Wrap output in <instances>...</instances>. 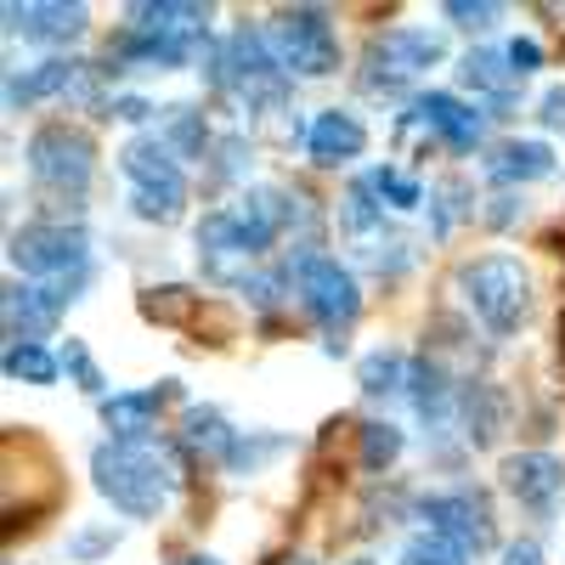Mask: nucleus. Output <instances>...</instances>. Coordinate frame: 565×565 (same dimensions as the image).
I'll list each match as a JSON object with an SVG mask.
<instances>
[{
	"instance_id": "obj_1",
	"label": "nucleus",
	"mask_w": 565,
	"mask_h": 565,
	"mask_svg": "<svg viewBox=\"0 0 565 565\" xmlns=\"http://www.w3.org/2000/svg\"><path fill=\"white\" fill-rule=\"evenodd\" d=\"M306 199L282 193V186H249L238 204H221L199 221V260L221 277V282H238L232 277V260H255L266 255L282 232H289L306 210Z\"/></svg>"
},
{
	"instance_id": "obj_2",
	"label": "nucleus",
	"mask_w": 565,
	"mask_h": 565,
	"mask_svg": "<svg viewBox=\"0 0 565 565\" xmlns=\"http://www.w3.org/2000/svg\"><path fill=\"white\" fill-rule=\"evenodd\" d=\"M90 487H97L119 514L130 521H159L170 509L175 487H181V469L159 441H103L90 452Z\"/></svg>"
},
{
	"instance_id": "obj_3",
	"label": "nucleus",
	"mask_w": 565,
	"mask_h": 565,
	"mask_svg": "<svg viewBox=\"0 0 565 565\" xmlns=\"http://www.w3.org/2000/svg\"><path fill=\"white\" fill-rule=\"evenodd\" d=\"M458 295L492 334H514L532 311V271L514 255H481L458 266Z\"/></svg>"
},
{
	"instance_id": "obj_4",
	"label": "nucleus",
	"mask_w": 565,
	"mask_h": 565,
	"mask_svg": "<svg viewBox=\"0 0 565 565\" xmlns=\"http://www.w3.org/2000/svg\"><path fill=\"white\" fill-rule=\"evenodd\" d=\"M119 170L130 181V210L141 221H175L186 210V170L164 148V136H130L119 148Z\"/></svg>"
},
{
	"instance_id": "obj_5",
	"label": "nucleus",
	"mask_w": 565,
	"mask_h": 565,
	"mask_svg": "<svg viewBox=\"0 0 565 565\" xmlns=\"http://www.w3.org/2000/svg\"><path fill=\"white\" fill-rule=\"evenodd\" d=\"M289 289L300 295V311L328 334V345H345L340 334L356 322V311H362V289H356V277L334 260V255H317V249H306V255H295L289 260Z\"/></svg>"
},
{
	"instance_id": "obj_6",
	"label": "nucleus",
	"mask_w": 565,
	"mask_h": 565,
	"mask_svg": "<svg viewBox=\"0 0 565 565\" xmlns=\"http://www.w3.org/2000/svg\"><path fill=\"white\" fill-rule=\"evenodd\" d=\"M12 266L29 282H68L90 271V238L68 221H29L12 232Z\"/></svg>"
},
{
	"instance_id": "obj_7",
	"label": "nucleus",
	"mask_w": 565,
	"mask_h": 565,
	"mask_svg": "<svg viewBox=\"0 0 565 565\" xmlns=\"http://www.w3.org/2000/svg\"><path fill=\"white\" fill-rule=\"evenodd\" d=\"M266 34H271L277 63L300 79H328L340 68V34H334L322 7H282Z\"/></svg>"
},
{
	"instance_id": "obj_8",
	"label": "nucleus",
	"mask_w": 565,
	"mask_h": 565,
	"mask_svg": "<svg viewBox=\"0 0 565 565\" xmlns=\"http://www.w3.org/2000/svg\"><path fill=\"white\" fill-rule=\"evenodd\" d=\"M447 57L441 34L430 29H385L367 40V57H362V90H402L413 85L424 68H436Z\"/></svg>"
},
{
	"instance_id": "obj_9",
	"label": "nucleus",
	"mask_w": 565,
	"mask_h": 565,
	"mask_svg": "<svg viewBox=\"0 0 565 565\" xmlns=\"http://www.w3.org/2000/svg\"><path fill=\"white\" fill-rule=\"evenodd\" d=\"M29 175L45 193H85L90 175H97V148L74 125H40L29 136Z\"/></svg>"
},
{
	"instance_id": "obj_10",
	"label": "nucleus",
	"mask_w": 565,
	"mask_h": 565,
	"mask_svg": "<svg viewBox=\"0 0 565 565\" xmlns=\"http://www.w3.org/2000/svg\"><path fill=\"white\" fill-rule=\"evenodd\" d=\"M418 521L424 532H436L447 543H458L463 554H481L492 548V503L476 487H452V492H424L418 503Z\"/></svg>"
},
{
	"instance_id": "obj_11",
	"label": "nucleus",
	"mask_w": 565,
	"mask_h": 565,
	"mask_svg": "<svg viewBox=\"0 0 565 565\" xmlns=\"http://www.w3.org/2000/svg\"><path fill=\"white\" fill-rule=\"evenodd\" d=\"M85 282H90V271L68 277V282H12L7 289V340L12 345H40L63 322L68 300L85 289Z\"/></svg>"
},
{
	"instance_id": "obj_12",
	"label": "nucleus",
	"mask_w": 565,
	"mask_h": 565,
	"mask_svg": "<svg viewBox=\"0 0 565 565\" xmlns=\"http://www.w3.org/2000/svg\"><path fill=\"white\" fill-rule=\"evenodd\" d=\"M498 481L526 514L548 521V514L559 509V498H565V463L554 452H509L498 463Z\"/></svg>"
},
{
	"instance_id": "obj_13",
	"label": "nucleus",
	"mask_w": 565,
	"mask_h": 565,
	"mask_svg": "<svg viewBox=\"0 0 565 565\" xmlns=\"http://www.w3.org/2000/svg\"><path fill=\"white\" fill-rule=\"evenodd\" d=\"M407 125H424L430 136H441L452 153H476V148H481V136H487V119H481V108L458 103L452 90H424V97H413V108H407Z\"/></svg>"
},
{
	"instance_id": "obj_14",
	"label": "nucleus",
	"mask_w": 565,
	"mask_h": 565,
	"mask_svg": "<svg viewBox=\"0 0 565 565\" xmlns=\"http://www.w3.org/2000/svg\"><path fill=\"white\" fill-rule=\"evenodd\" d=\"M90 29V12L85 7H68V0H12L7 7V34L18 40H34V45H68Z\"/></svg>"
},
{
	"instance_id": "obj_15",
	"label": "nucleus",
	"mask_w": 565,
	"mask_h": 565,
	"mask_svg": "<svg viewBox=\"0 0 565 565\" xmlns=\"http://www.w3.org/2000/svg\"><path fill=\"white\" fill-rule=\"evenodd\" d=\"M210 52V40H181V34H141V29H125L114 45H108V63H125V68H186L193 57Z\"/></svg>"
},
{
	"instance_id": "obj_16",
	"label": "nucleus",
	"mask_w": 565,
	"mask_h": 565,
	"mask_svg": "<svg viewBox=\"0 0 565 565\" xmlns=\"http://www.w3.org/2000/svg\"><path fill=\"white\" fill-rule=\"evenodd\" d=\"M458 79L476 90V97L503 119L509 108H514V97H521V74H514V63H509V52H492V45H481V52H469L463 63H458Z\"/></svg>"
},
{
	"instance_id": "obj_17",
	"label": "nucleus",
	"mask_w": 565,
	"mask_h": 565,
	"mask_svg": "<svg viewBox=\"0 0 565 565\" xmlns=\"http://www.w3.org/2000/svg\"><path fill=\"white\" fill-rule=\"evenodd\" d=\"M362 148H367V130H362V119L345 114V108H322V114L311 119V130H306L311 164H328V170L362 159Z\"/></svg>"
},
{
	"instance_id": "obj_18",
	"label": "nucleus",
	"mask_w": 565,
	"mask_h": 565,
	"mask_svg": "<svg viewBox=\"0 0 565 565\" xmlns=\"http://www.w3.org/2000/svg\"><path fill=\"white\" fill-rule=\"evenodd\" d=\"M175 402V380H159L148 391H119V396H103V424L114 430V441H141L153 430L159 407Z\"/></svg>"
},
{
	"instance_id": "obj_19",
	"label": "nucleus",
	"mask_w": 565,
	"mask_h": 565,
	"mask_svg": "<svg viewBox=\"0 0 565 565\" xmlns=\"http://www.w3.org/2000/svg\"><path fill=\"white\" fill-rule=\"evenodd\" d=\"M125 29L210 40V7H193V0H130V7H125Z\"/></svg>"
},
{
	"instance_id": "obj_20",
	"label": "nucleus",
	"mask_w": 565,
	"mask_h": 565,
	"mask_svg": "<svg viewBox=\"0 0 565 565\" xmlns=\"http://www.w3.org/2000/svg\"><path fill=\"white\" fill-rule=\"evenodd\" d=\"M90 63H74V57H45L23 74H7V108H34L45 97H68V90H79Z\"/></svg>"
},
{
	"instance_id": "obj_21",
	"label": "nucleus",
	"mask_w": 565,
	"mask_h": 565,
	"mask_svg": "<svg viewBox=\"0 0 565 565\" xmlns=\"http://www.w3.org/2000/svg\"><path fill=\"white\" fill-rule=\"evenodd\" d=\"M487 175L503 181V186H514V181H543V175H554V148H548V141H537V136H526V141H498L492 159H487Z\"/></svg>"
},
{
	"instance_id": "obj_22",
	"label": "nucleus",
	"mask_w": 565,
	"mask_h": 565,
	"mask_svg": "<svg viewBox=\"0 0 565 565\" xmlns=\"http://www.w3.org/2000/svg\"><path fill=\"white\" fill-rule=\"evenodd\" d=\"M407 396H413V407H418L424 424H447V418H452V385H447V373H441L430 356H413Z\"/></svg>"
},
{
	"instance_id": "obj_23",
	"label": "nucleus",
	"mask_w": 565,
	"mask_h": 565,
	"mask_svg": "<svg viewBox=\"0 0 565 565\" xmlns=\"http://www.w3.org/2000/svg\"><path fill=\"white\" fill-rule=\"evenodd\" d=\"M356 380H362V391H367V396H407L413 356H402L396 345H380V351H367V356H362Z\"/></svg>"
},
{
	"instance_id": "obj_24",
	"label": "nucleus",
	"mask_w": 565,
	"mask_h": 565,
	"mask_svg": "<svg viewBox=\"0 0 565 565\" xmlns=\"http://www.w3.org/2000/svg\"><path fill=\"white\" fill-rule=\"evenodd\" d=\"M164 148L175 153V159H204L210 153V125H204V114L199 108H186V103H170L164 108Z\"/></svg>"
},
{
	"instance_id": "obj_25",
	"label": "nucleus",
	"mask_w": 565,
	"mask_h": 565,
	"mask_svg": "<svg viewBox=\"0 0 565 565\" xmlns=\"http://www.w3.org/2000/svg\"><path fill=\"white\" fill-rule=\"evenodd\" d=\"M181 436H186V447L210 452L215 463L232 452V441H238V430L221 418V407H186V413H181Z\"/></svg>"
},
{
	"instance_id": "obj_26",
	"label": "nucleus",
	"mask_w": 565,
	"mask_h": 565,
	"mask_svg": "<svg viewBox=\"0 0 565 565\" xmlns=\"http://www.w3.org/2000/svg\"><path fill=\"white\" fill-rule=\"evenodd\" d=\"M458 413H463V424H469V441L476 447H487L492 436H498V424H503V402H498V391L492 385H469L463 396H458Z\"/></svg>"
},
{
	"instance_id": "obj_27",
	"label": "nucleus",
	"mask_w": 565,
	"mask_h": 565,
	"mask_svg": "<svg viewBox=\"0 0 565 565\" xmlns=\"http://www.w3.org/2000/svg\"><path fill=\"white\" fill-rule=\"evenodd\" d=\"M63 362L45 351V345H7V380H23V385H57Z\"/></svg>"
},
{
	"instance_id": "obj_28",
	"label": "nucleus",
	"mask_w": 565,
	"mask_h": 565,
	"mask_svg": "<svg viewBox=\"0 0 565 565\" xmlns=\"http://www.w3.org/2000/svg\"><path fill=\"white\" fill-rule=\"evenodd\" d=\"M396 458H402V430H396V424H385V418L362 424V469H367V476L391 469Z\"/></svg>"
},
{
	"instance_id": "obj_29",
	"label": "nucleus",
	"mask_w": 565,
	"mask_h": 565,
	"mask_svg": "<svg viewBox=\"0 0 565 565\" xmlns=\"http://www.w3.org/2000/svg\"><path fill=\"white\" fill-rule=\"evenodd\" d=\"M282 447H289L282 436H244V430H238V441H232V452L221 458V469H232V476H255V469H260L266 458H277Z\"/></svg>"
},
{
	"instance_id": "obj_30",
	"label": "nucleus",
	"mask_w": 565,
	"mask_h": 565,
	"mask_svg": "<svg viewBox=\"0 0 565 565\" xmlns=\"http://www.w3.org/2000/svg\"><path fill=\"white\" fill-rule=\"evenodd\" d=\"M396 565H469V554H463L458 543L436 537V532H418V537H407V543H402Z\"/></svg>"
},
{
	"instance_id": "obj_31",
	"label": "nucleus",
	"mask_w": 565,
	"mask_h": 565,
	"mask_svg": "<svg viewBox=\"0 0 565 565\" xmlns=\"http://www.w3.org/2000/svg\"><path fill=\"white\" fill-rule=\"evenodd\" d=\"M141 311H148L153 322H193V311H199V295L193 289H148L141 295Z\"/></svg>"
},
{
	"instance_id": "obj_32",
	"label": "nucleus",
	"mask_w": 565,
	"mask_h": 565,
	"mask_svg": "<svg viewBox=\"0 0 565 565\" xmlns=\"http://www.w3.org/2000/svg\"><path fill=\"white\" fill-rule=\"evenodd\" d=\"M367 186L380 193L391 210H413V204H424V186L413 181V175H402V170H391V164H380V170H367Z\"/></svg>"
},
{
	"instance_id": "obj_33",
	"label": "nucleus",
	"mask_w": 565,
	"mask_h": 565,
	"mask_svg": "<svg viewBox=\"0 0 565 565\" xmlns=\"http://www.w3.org/2000/svg\"><path fill=\"white\" fill-rule=\"evenodd\" d=\"M57 362H63V373H68V380H74L79 391H90V396H103V385H108V380H103V367H97V356H90V351H85L79 340H68V345L57 351Z\"/></svg>"
},
{
	"instance_id": "obj_34",
	"label": "nucleus",
	"mask_w": 565,
	"mask_h": 565,
	"mask_svg": "<svg viewBox=\"0 0 565 565\" xmlns=\"http://www.w3.org/2000/svg\"><path fill=\"white\" fill-rule=\"evenodd\" d=\"M458 29H492L498 18H503V7H492V0H447L441 7Z\"/></svg>"
},
{
	"instance_id": "obj_35",
	"label": "nucleus",
	"mask_w": 565,
	"mask_h": 565,
	"mask_svg": "<svg viewBox=\"0 0 565 565\" xmlns=\"http://www.w3.org/2000/svg\"><path fill=\"white\" fill-rule=\"evenodd\" d=\"M430 199H436V232H452V221L463 215V181H441V186H430Z\"/></svg>"
},
{
	"instance_id": "obj_36",
	"label": "nucleus",
	"mask_w": 565,
	"mask_h": 565,
	"mask_svg": "<svg viewBox=\"0 0 565 565\" xmlns=\"http://www.w3.org/2000/svg\"><path fill=\"white\" fill-rule=\"evenodd\" d=\"M244 136H226V141H215V181H238L249 164H244Z\"/></svg>"
},
{
	"instance_id": "obj_37",
	"label": "nucleus",
	"mask_w": 565,
	"mask_h": 565,
	"mask_svg": "<svg viewBox=\"0 0 565 565\" xmlns=\"http://www.w3.org/2000/svg\"><path fill=\"white\" fill-rule=\"evenodd\" d=\"M114 543H119V532H74V537H68V554H74V559H97V554H108Z\"/></svg>"
},
{
	"instance_id": "obj_38",
	"label": "nucleus",
	"mask_w": 565,
	"mask_h": 565,
	"mask_svg": "<svg viewBox=\"0 0 565 565\" xmlns=\"http://www.w3.org/2000/svg\"><path fill=\"white\" fill-rule=\"evenodd\" d=\"M503 52H509V63H514V74H521V79L543 68V45H537V40H509Z\"/></svg>"
},
{
	"instance_id": "obj_39",
	"label": "nucleus",
	"mask_w": 565,
	"mask_h": 565,
	"mask_svg": "<svg viewBox=\"0 0 565 565\" xmlns=\"http://www.w3.org/2000/svg\"><path fill=\"white\" fill-rule=\"evenodd\" d=\"M108 114H114V119H125V125H141V119L159 114V108H148L141 97H114V103H108Z\"/></svg>"
},
{
	"instance_id": "obj_40",
	"label": "nucleus",
	"mask_w": 565,
	"mask_h": 565,
	"mask_svg": "<svg viewBox=\"0 0 565 565\" xmlns=\"http://www.w3.org/2000/svg\"><path fill=\"white\" fill-rule=\"evenodd\" d=\"M537 119H543V125H565V85L543 90V103H537Z\"/></svg>"
},
{
	"instance_id": "obj_41",
	"label": "nucleus",
	"mask_w": 565,
	"mask_h": 565,
	"mask_svg": "<svg viewBox=\"0 0 565 565\" xmlns=\"http://www.w3.org/2000/svg\"><path fill=\"white\" fill-rule=\"evenodd\" d=\"M503 565H543V548L537 543H509L503 548Z\"/></svg>"
},
{
	"instance_id": "obj_42",
	"label": "nucleus",
	"mask_w": 565,
	"mask_h": 565,
	"mask_svg": "<svg viewBox=\"0 0 565 565\" xmlns=\"http://www.w3.org/2000/svg\"><path fill=\"white\" fill-rule=\"evenodd\" d=\"M175 565H221L215 554H186V559H175Z\"/></svg>"
},
{
	"instance_id": "obj_43",
	"label": "nucleus",
	"mask_w": 565,
	"mask_h": 565,
	"mask_svg": "<svg viewBox=\"0 0 565 565\" xmlns=\"http://www.w3.org/2000/svg\"><path fill=\"white\" fill-rule=\"evenodd\" d=\"M351 565H373V559H351Z\"/></svg>"
}]
</instances>
